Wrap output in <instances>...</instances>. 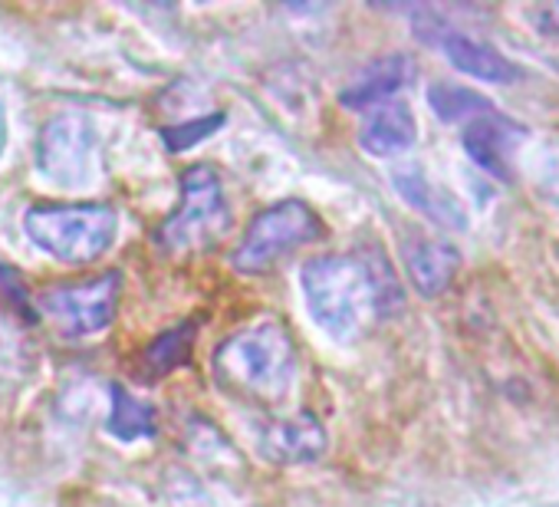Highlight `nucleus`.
I'll use <instances>...</instances> for the list:
<instances>
[{
  "label": "nucleus",
  "instance_id": "obj_1",
  "mask_svg": "<svg viewBox=\"0 0 559 507\" xmlns=\"http://www.w3.org/2000/svg\"><path fill=\"white\" fill-rule=\"evenodd\" d=\"M304 294L313 320L336 340L366 337L382 317L402 307V291L385 258L369 254H323L304 264Z\"/></svg>",
  "mask_w": 559,
  "mask_h": 507
},
{
  "label": "nucleus",
  "instance_id": "obj_2",
  "mask_svg": "<svg viewBox=\"0 0 559 507\" xmlns=\"http://www.w3.org/2000/svg\"><path fill=\"white\" fill-rule=\"evenodd\" d=\"M214 379L243 399L280 402L297 376V346L280 320H257L214 350Z\"/></svg>",
  "mask_w": 559,
  "mask_h": 507
},
{
  "label": "nucleus",
  "instance_id": "obj_3",
  "mask_svg": "<svg viewBox=\"0 0 559 507\" xmlns=\"http://www.w3.org/2000/svg\"><path fill=\"white\" fill-rule=\"evenodd\" d=\"M116 227H119V214L109 204H96V201L86 204L44 201L24 214V231L31 234V240L44 254L70 268L99 261L116 240Z\"/></svg>",
  "mask_w": 559,
  "mask_h": 507
},
{
  "label": "nucleus",
  "instance_id": "obj_4",
  "mask_svg": "<svg viewBox=\"0 0 559 507\" xmlns=\"http://www.w3.org/2000/svg\"><path fill=\"white\" fill-rule=\"evenodd\" d=\"M227 227H230V211L217 172L211 165H191L181 172V201L162 221L155 240L171 254L204 250Z\"/></svg>",
  "mask_w": 559,
  "mask_h": 507
},
{
  "label": "nucleus",
  "instance_id": "obj_5",
  "mask_svg": "<svg viewBox=\"0 0 559 507\" xmlns=\"http://www.w3.org/2000/svg\"><path fill=\"white\" fill-rule=\"evenodd\" d=\"M320 234H323V224L304 201L270 204L247 224L237 250L230 254V264L240 274H266L284 261L287 254L300 250Z\"/></svg>",
  "mask_w": 559,
  "mask_h": 507
},
{
  "label": "nucleus",
  "instance_id": "obj_6",
  "mask_svg": "<svg viewBox=\"0 0 559 507\" xmlns=\"http://www.w3.org/2000/svg\"><path fill=\"white\" fill-rule=\"evenodd\" d=\"M119 294H122V274L106 271L90 281L50 287L40 297V310L57 323L63 337L80 340V337L103 333L116 320Z\"/></svg>",
  "mask_w": 559,
  "mask_h": 507
},
{
  "label": "nucleus",
  "instance_id": "obj_7",
  "mask_svg": "<svg viewBox=\"0 0 559 507\" xmlns=\"http://www.w3.org/2000/svg\"><path fill=\"white\" fill-rule=\"evenodd\" d=\"M37 165L40 172L63 185L80 188L93 172V129L83 116H53L37 139Z\"/></svg>",
  "mask_w": 559,
  "mask_h": 507
},
{
  "label": "nucleus",
  "instance_id": "obj_8",
  "mask_svg": "<svg viewBox=\"0 0 559 507\" xmlns=\"http://www.w3.org/2000/svg\"><path fill=\"white\" fill-rule=\"evenodd\" d=\"M326 448V432L313 412H300L297 418H276L260 435V455L276 464H304L320 458Z\"/></svg>",
  "mask_w": 559,
  "mask_h": 507
},
{
  "label": "nucleus",
  "instance_id": "obj_9",
  "mask_svg": "<svg viewBox=\"0 0 559 507\" xmlns=\"http://www.w3.org/2000/svg\"><path fill=\"white\" fill-rule=\"evenodd\" d=\"M523 126L520 122H513V119H507V116H500L497 109L493 113H484V116H477L474 122H467V129H464V149H467V155L480 165V168H487L490 175H507V165H510V158H513V149L523 142Z\"/></svg>",
  "mask_w": 559,
  "mask_h": 507
},
{
  "label": "nucleus",
  "instance_id": "obj_10",
  "mask_svg": "<svg viewBox=\"0 0 559 507\" xmlns=\"http://www.w3.org/2000/svg\"><path fill=\"white\" fill-rule=\"evenodd\" d=\"M402 258H405L408 281L421 297H438L441 291H448L461 264L457 247H451L448 240H428V237L408 240Z\"/></svg>",
  "mask_w": 559,
  "mask_h": 507
},
{
  "label": "nucleus",
  "instance_id": "obj_11",
  "mask_svg": "<svg viewBox=\"0 0 559 507\" xmlns=\"http://www.w3.org/2000/svg\"><path fill=\"white\" fill-rule=\"evenodd\" d=\"M435 44L444 50V57L461 73H467L474 80H484V83H516L520 80V67L513 60H507L503 54H497L484 40H474V37H464V34L444 27Z\"/></svg>",
  "mask_w": 559,
  "mask_h": 507
},
{
  "label": "nucleus",
  "instance_id": "obj_12",
  "mask_svg": "<svg viewBox=\"0 0 559 507\" xmlns=\"http://www.w3.org/2000/svg\"><path fill=\"white\" fill-rule=\"evenodd\" d=\"M412 76V60L402 57V54H392V57H382L376 63H369L343 93H340V103L346 109H376L382 103H389Z\"/></svg>",
  "mask_w": 559,
  "mask_h": 507
},
{
  "label": "nucleus",
  "instance_id": "obj_13",
  "mask_svg": "<svg viewBox=\"0 0 559 507\" xmlns=\"http://www.w3.org/2000/svg\"><path fill=\"white\" fill-rule=\"evenodd\" d=\"M359 142L369 155H399L415 142V116L412 109L399 99H389L382 106L372 109V116L366 119Z\"/></svg>",
  "mask_w": 559,
  "mask_h": 507
},
{
  "label": "nucleus",
  "instance_id": "obj_14",
  "mask_svg": "<svg viewBox=\"0 0 559 507\" xmlns=\"http://www.w3.org/2000/svg\"><path fill=\"white\" fill-rule=\"evenodd\" d=\"M194 337H198V320H185V323L158 333L142 353V379L155 382V379L168 376L171 369H181L191 359Z\"/></svg>",
  "mask_w": 559,
  "mask_h": 507
},
{
  "label": "nucleus",
  "instance_id": "obj_15",
  "mask_svg": "<svg viewBox=\"0 0 559 507\" xmlns=\"http://www.w3.org/2000/svg\"><path fill=\"white\" fill-rule=\"evenodd\" d=\"M109 432L122 441L152 438L155 435V409L142 399H135L129 389L112 382V412H109Z\"/></svg>",
  "mask_w": 559,
  "mask_h": 507
},
{
  "label": "nucleus",
  "instance_id": "obj_16",
  "mask_svg": "<svg viewBox=\"0 0 559 507\" xmlns=\"http://www.w3.org/2000/svg\"><path fill=\"white\" fill-rule=\"evenodd\" d=\"M428 103L444 122H474L477 116L493 113L490 99L477 96L467 86H454V83H435L428 90Z\"/></svg>",
  "mask_w": 559,
  "mask_h": 507
},
{
  "label": "nucleus",
  "instance_id": "obj_17",
  "mask_svg": "<svg viewBox=\"0 0 559 507\" xmlns=\"http://www.w3.org/2000/svg\"><path fill=\"white\" fill-rule=\"evenodd\" d=\"M399 188L405 191L408 201H415L418 208H425L438 224H454V227H461L464 217H461L457 201L448 198L444 191H438L435 185H428L421 175H402V178H399Z\"/></svg>",
  "mask_w": 559,
  "mask_h": 507
},
{
  "label": "nucleus",
  "instance_id": "obj_18",
  "mask_svg": "<svg viewBox=\"0 0 559 507\" xmlns=\"http://www.w3.org/2000/svg\"><path fill=\"white\" fill-rule=\"evenodd\" d=\"M221 126H224V113H214V116H204V119H191V122L162 129V142H165L168 152H185V149H194L198 142H204Z\"/></svg>",
  "mask_w": 559,
  "mask_h": 507
},
{
  "label": "nucleus",
  "instance_id": "obj_19",
  "mask_svg": "<svg viewBox=\"0 0 559 507\" xmlns=\"http://www.w3.org/2000/svg\"><path fill=\"white\" fill-rule=\"evenodd\" d=\"M530 21L536 24L539 34L546 37H559V0H549V4H539L530 11Z\"/></svg>",
  "mask_w": 559,
  "mask_h": 507
},
{
  "label": "nucleus",
  "instance_id": "obj_20",
  "mask_svg": "<svg viewBox=\"0 0 559 507\" xmlns=\"http://www.w3.org/2000/svg\"><path fill=\"white\" fill-rule=\"evenodd\" d=\"M8 145V113H4V103H0V152Z\"/></svg>",
  "mask_w": 559,
  "mask_h": 507
},
{
  "label": "nucleus",
  "instance_id": "obj_21",
  "mask_svg": "<svg viewBox=\"0 0 559 507\" xmlns=\"http://www.w3.org/2000/svg\"><path fill=\"white\" fill-rule=\"evenodd\" d=\"M546 507H559V504H546Z\"/></svg>",
  "mask_w": 559,
  "mask_h": 507
}]
</instances>
